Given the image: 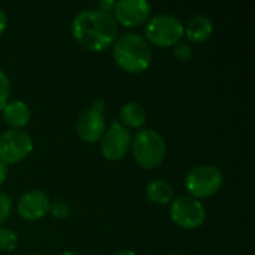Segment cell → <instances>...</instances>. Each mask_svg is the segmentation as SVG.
I'll return each mask as SVG.
<instances>
[{
	"label": "cell",
	"mask_w": 255,
	"mask_h": 255,
	"mask_svg": "<svg viewBox=\"0 0 255 255\" xmlns=\"http://www.w3.org/2000/svg\"><path fill=\"white\" fill-rule=\"evenodd\" d=\"M70 30L76 43L91 52L105 51L118 36V24L114 15L97 7L78 12Z\"/></svg>",
	"instance_id": "6da1fadb"
},
{
	"label": "cell",
	"mask_w": 255,
	"mask_h": 255,
	"mask_svg": "<svg viewBox=\"0 0 255 255\" xmlns=\"http://www.w3.org/2000/svg\"><path fill=\"white\" fill-rule=\"evenodd\" d=\"M112 55L121 70L130 75H139L149 69L152 51L143 36L126 33L115 39Z\"/></svg>",
	"instance_id": "7a4b0ae2"
},
{
	"label": "cell",
	"mask_w": 255,
	"mask_h": 255,
	"mask_svg": "<svg viewBox=\"0 0 255 255\" xmlns=\"http://www.w3.org/2000/svg\"><path fill=\"white\" fill-rule=\"evenodd\" d=\"M130 148L134 161L146 170L157 169L167 154L164 137L154 128H140L131 139Z\"/></svg>",
	"instance_id": "3957f363"
},
{
	"label": "cell",
	"mask_w": 255,
	"mask_h": 255,
	"mask_svg": "<svg viewBox=\"0 0 255 255\" xmlns=\"http://www.w3.org/2000/svg\"><path fill=\"white\" fill-rule=\"evenodd\" d=\"M184 37L182 21L172 13H160L148 19L145 25V40L149 45L170 48Z\"/></svg>",
	"instance_id": "277c9868"
},
{
	"label": "cell",
	"mask_w": 255,
	"mask_h": 255,
	"mask_svg": "<svg viewBox=\"0 0 255 255\" xmlns=\"http://www.w3.org/2000/svg\"><path fill=\"white\" fill-rule=\"evenodd\" d=\"M223 184V172L212 164H202L193 167L184 179V187L188 191L190 197H194L197 200L212 197L221 190Z\"/></svg>",
	"instance_id": "5b68a950"
},
{
	"label": "cell",
	"mask_w": 255,
	"mask_h": 255,
	"mask_svg": "<svg viewBox=\"0 0 255 255\" xmlns=\"http://www.w3.org/2000/svg\"><path fill=\"white\" fill-rule=\"evenodd\" d=\"M170 220L184 230H197L206 221L203 203L190 196H179L170 203Z\"/></svg>",
	"instance_id": "8992f818"
},
{
	"label": "cell",
	"mask_w": 255,
	"mask_h": 255,
	"mask_svg": "<svg viewBox=\"0 0 255 255\" xmlns=\"http://www.w3.org/2000/svg\"><path fill=\"white\" fill-rule=\"evenodd\" d=\"M33 151V139L25 130L9 128L0 134V161L16 164L25 160Z\"/></svg>",
	"instance_id": "52a82bcc"
},
{
	"label": "cell",
	"mask_w": 255,
	"mask_h": 255,
	"mask_svg": "<svg viewBox=\"0 0 255 255\" xmlns=\"http://www.w3.org/2000/svg\"><path fill=\"white\" fill-rule=\"evenodd\" d=\"M106 103L102 99L93 102L90 109H85L76 120V133L78 136L87 143H97L105 130H106V120H105Z\"/></svg>",
	"instance_id": "ba28073f"
},
{
	"label": "cell",
	"mask_w": 255,
	"mask_h": 255,
	"mask_svg": "<svg viewBox=\"0 0 255 255\" xmlns=\"http://www.w3.org/2000/svg\"><path fill=\"white\" fill-rule=\"evenodd\" d=\"M131 134L120 121H112V124L105 130L100 139L102 155L108 161H120L126 157L131 146Z\"/></svg>",
	"instance_id": "9c48e42d"
},
{
	"label": "cell",
	"mask_w": 255,
	"mask_h": 255,
	"mask_svg": "<svg viewBox=\"0 0 255 255\" xmlns=\"http://www.w3.org/2000/svg\"><path fill=\"white\" fill-rule=\"evenodd\" d=\"M114 18L123 27H139L148 22L152 7L146 0H120L114 6Z\"/></svg>",
	"instance_id": "30bf717a"
},
{
	"label": "cell",
	"mask_w": 255,
	"mask_h": 255,
	"mask_svg": "<svg viewBox=\"0 0 255 255\" xmlns=\"http://www.w3.org/2000/svg\"><path fill=\"white\" fill-rule=\"evenodd\" d=\"M49 206L51 200L43 191L30 190L19 197L16 203V212L24 221L34 223L49 214Z\"/></svg>",
	"instance_id": "8fae6325"
},
{
	"label": "cell",
	"mask_w": 255,
	"mask_h": 255,
	"mask_svg": "<svg viewBox=\"0 0 255 255\" xmlns=\"http://www.w3.org/2000/svg\"><path fill=\"white\" fill-rule=\"evenodd\" d=\"M214 34V22L206 15H196L184 25V36L193 43H203Z\"/></svg>",
	"instance_id": "7c38bea8"
},
{
	"label": "cell",
	"mask_w": 255,
	"mask_h": 255,
	"mask_svg": "<svg viewBox=\"0 0 255 255\" xmlns=\"http://www.w3.org/2000/svg\"><path fill=\"white\" fill-rule=\"evenodd\" d=\"M1 117H3V121L10 128L22 130V127H25L30 123L31 112H30V108L25 102L12 100V102H7L6 106L3 108Z\"/></svg>",
	"instance_id": "4fadbf2b"
},
{
	"label": "cell",
	"mask_w": 255,
	"mask_h": 255,
	"mask_svg": "<svg viewBox=\"0 0 255 255\" xmlns=\"http://www.w3.org/2000/svg\"><path fill=\"white\" fill-rule=\"evenodd\" d=\"M120 124L128 128H142L146 123V111L139 102H127L120 109Z\"/></svg>",
	"instance_id": "5bb4252c"
},
{
	"label": "cell",
	"mask_w": 255,
	"mask_h": 255,
	"mask_svg": "<svg viewBox=\"0 0 255 255\" xmlns=\"http://www.w3.org/2000/svg\"><path fill=\"white\" fill-rule=\"evenodd\" d=\"M173 187L166 179H152L145 187L146 199L154 205H167L173 200Z\"/></svg>",
	"instance_id": "9a60e30c"
},
{
	"label": "cell",
	"mask_w": 255,
	"mask_h": 255,
	"mask_svg": "<svg viewBox=\"0 0 255 255\" xmlns=\"http://www.w3.org/2000/svg\"><path fill=\"white\" fill-rule=\"evenodd\" d=\"M18 247V235L12 229L0 227V251L12 253Z\"/></svg>",
	"instance_id": "2e32d148"
},
{
	"label": "cell",
	"mask_w": 255,
	"mask_h": 255,
	"mask_svg": "<svg viewBox=\"0 0 255 255\" xmlns=\"http://www.w3.org/2000/svg\"><path fill=\"white\" fill-rule=\"evenodd\" d=\"M9 96H10V79L3 70H0V112L9 102Z\"/></svg>",
	"instance_id": "e0dca14e"
},
{
	"label": "cell",
	"mask_w": 255,
	"mask_h": 255,
	"mask_svg": "<svg viewBox=\"0 0 255 255\" xmlns=\"http://www.w3.org/2000/svg\"><path fill=\"white\" fill-rule=\"evenodd\" d=\"M49 214L57 218V220H66L70 214V208L66 202L63 200H55L49 206Z\"/></svg>",
	"instance_id": "ac0fdd59"
},
{
	"label": "cell",
	"mask_w": 255,
	"mask_h": 255,
	"mask_svg": "<svg viewBox=\"0 0 255 255\" xmlns=\"http://www.w3.org/2000/svg\"><path fill=\"white\" fill-rule=\"evenodd\" d=\"M172 48H173V55L176 57V60H179L182 63H187V61H190L193 58V49H191V46L188 43L179 42Z\"/></svg>",
	"instance_id": "d6986e66"
},
{
	"label": "cell",
	"mask_w": 255,
	"mask_h": 255,
	"mask_svg": "<svg viewBox=\"0 0 255 255\" xmlns=\"http://www.w3.org/2000/svg\"><path fill=\"white\" fill-rule=\"evenodd\" d=\"M10 212H12V199L9 197V194L0 191V227L9 218Z\"/></svg>",
	"instance_id": "ffe728a7"
},
{
	"label": "cell",
	"mask_w": 255,
	"mask_h": 255,
	"mask_svg": "<svg viewBox=\"0 0 255 255\" xmlns=\"http://www.w3.org/2000/svg\"><path fill=\"white\" fill-rule=\"evenodd\" d=\"M114 6H115V1L114 0H100L97 3V9L103 10V12H112L114 10Z\"/></svg>",
	"instance_id": "44dd1931"
},
{
	"label": "cell",
	"mask_w": 255,
	"mask_h": 255,
	"mask_svg": "<svg viewBox=\"0 0 255 255\" xmlns=\"http://www.w3.org/2000/svg\"><path fill=\"white\" fill-rule=\"evenodd\" d=\"M6 27H7V16H6L4 10L0 9V36L6 31Z\"/></svg>",
	"instance_id": "7402d4cb"
},
{
	"label": "cell",
	"mask_w": 255,
	"mask_h": 255,
	"mask_svg": "<svg viewBox=\"0 0 255 255\" xmlns=\"http://www.w3.org/2000/svg\"><path fill=\"white\" fill-rule=\"evenodd\" d=\"M6 178H7V166L0 161V187L6 182Z\"/></svg>",
	"instance_id": "603a6c76"
},
{
	"label": "cell",
	"mask_w": 255,
	"mask_h": 255,
	"mask_svg": "<svg viewBox=\"0 0 255 255\" xmlns=\"http://www.w3.org/2000/svg\"><path fill=\"white\" fill-rule=\"evenodd\" d=\"M115 255H136V253H134L133 250L126 248V250H120V251H118Z\"/></svg>",
	"instance_id": "cb8c5ba5"
},
{
	"label": "cell",
	"mask_w": 255,
	"mask_h": 255,
	"mask_svg": "<svg viewBox=\"0 0 255 255\" xmlns=\"http://www.w3.org/2000/svg\"><path fill=\"white\" fill-rule=\"evenodd\" d=\"M60 255H79V254H76V253H72V251H66V253H63V254H60Z\"/></svg>",
	"instance_id": "d4e9b609"
},
{
	"label": "cell",
	"mask_w": 255,
	"mask_h": 255,
	"mask_svg": "<svg viewBox=\"0 0 255 255\" xmlns=\"http://www.w3.org/2000/svg\"><path fill=\"white\" fill-rule=\"evenodd\" d=\"M27 255H42V254H27Z\"/></svg>",
	"instance_id": "484cf974"
},
{
	"label": "cell",
	"mask_w": 255,
	"mask_h": 255,
	"mask_svg": "<svg viewBox=\"0 0 255 255\" xmlns=\"http://www.w3.org/2000/svg\"><path fill=\"white\" fill-rule=\"evenodd\" d=\"M173 255H178V254H173Z\"/></svg>",
	"instance_id": "4316f807"
}]
</instances>
